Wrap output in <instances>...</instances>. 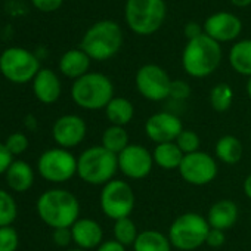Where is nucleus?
<instances>
[{"label": "nucleus", "instance_id": "f257e3e1", "mask_svg": "<svg viewBox=\"0 0 251 251\" xmlns=\"http://www.w3.org/2000/svg\"><path fill=\"white\" fill-rule=\"evenodd\" d=\"M37 214L52 229L71 227L80 219V202L77 197L61 188L43 192L36 204Z\"/></svg>", "mask_w": 251, "mask_h": 251}, {"label": "nucleus", "instance_id": "f03ea898", "mask_svg": "<svg viewBox=\"0 0 251 251\" xmlns=\"http://www.w3.org/2000/svg\"><path fill=\"white\" fill-rule=\"evenodd\" d=\"M222 62V46L207 34L188 40L182 52V67L192 78L211 75Z\"/></svg>", "mask_w": 251, "mask_h": 251}, {"label": "nucleus", "instance_id": "7ed1b4c3", "mask_svg": "<svg viewBox=\"0 0 251 251\" xmlns=\"http://www.w3.org/2000/svg\"><path fill=\"white\" fill-rule=\"evenodd\" d=\"M118 173V157L102 145L84 150L77 158V176L87 185L103 186Z\"/></svg>", "mask_w": 251, "mask_h": 251}, {"label": "nucleus", "instance_id": "20e7f679", "mask_svg": "<svg viewBox=\"0 0 251 251\" xmlns=\"http://www.w3.org/2000/svg\"><path fill=\"white\" fill-rule=\"evenodd\" d=\"M123 45L121 27L111 20L93 24L83 36L80 49L93 61H106L115 56Z\"/></svg>", "mask_w": 251, "mask_h": 251}, {"label": "nucleus", "instance_id": "39448f33", "mask_svg": "<svg viewBox=\"0 0 251 251\" xmlns=\"http://www.w3.org/2000/svg\"><path fill=\"white\" fill-rule=\"evenodd\" d=\"M71 98L77 106L86 111L105 109L114 98V84L111 78L102 73H87L74 80Z\"/></svg>", "mask_w": 251, "mask_h": 251}, {"label": "nucleus", "instance_id": "423d86ee", "mask_svg": "<svg viewBox=\"0 0 251 251\" xmlns=\"http://www.w3.org/2000/svg\"><path fill=\"white\" fill-rule=\"evenodd\" d=\"M210 230L207 217L197 211H186L177 216L169 227V239L172 247L179 251H195L205 245Z\"/></svg>", "mask_w": 251, "mask_h": 251}, {"label": "nucleus", "instance_id": "0eeeda50", "mask_svg": "<svg viewBox=\"0 0 251 251\" xmlns=\"http://www.w3.org/2000/svg\"><path fill=\"white\" fill-rule=\"evenodd\" d=\"M167 15L164 0H127L124 18L129 28L138 36H151L157 33Z\"/></svg>", "mask_w": 251, "mask_h": 251}, {"label": "nucleus", "instance_id": "6e6552de", "mask_svg": "<svg viewBox=\"0 0 251 251\" xmlns=\"http://www.w3.org/2000/svg\"><path fill=\"white\" fill-rule=\"evenodd\" d=\"M99 205L105 217L114 222L130 217L136 205V197L132 185L124 179H112L102 186Z\"/></svg>", "mask_w": 251, "mask_h": 251}, {"label": "nucleus", "instance_id": "1a4fd4ad", "mask_svg": "<svg viewBox=\"0 0 251 251\" xmlns=\"http://www.w3.org/2000/svg\"><path fill=\"white\" fill-rule=\"evenodd\" d=\"M40 70L37 56L24 48H9L0 55V73L12 83H28Z\"/></svg>", "mask_w": 251, "mask_h": 251}, {"label": "nucleus", "instance_id": "9d476101", "mask_svg": "<svg viewBox=\"0 0 251 251\" xmlns=\"http://www.w3.org/2000/svg\"><path fill=\"white\" fill-rule=\"evenodd\" d=\"M39 175L52 183H64L77 175V158L64 148H50L45 151L37 161Z\"/></svg>", "mask_w": 251, "mask_h": 251}, {"label": "nucleus", "instance_id": "9b49d317", "mask_svg": "<svg viewBox=\"0 0 251 251\" xmlns=\"http://www.w3.org/2000/svg\"><path fill=\"white\" fill-rule=\"evenodd\" d=\"M135 84L141 96L151 102H163L170 98L172 78L167 71L157 64L142 65L135 77Z\"/></svg>", "mask_w": 251, "mask_h": 251}, {"label": "nucleus", "instance_id": "f8f14e48", "mask_svg": "<svg viewBox=\"0 0 251 251\" xmlns=\"http://www.w3.org/2000/svg\"><path fill=\"white\" fill-rule=\"evenodd\" d=\"M219 173V164L214 155L205 151L186 154L179 166L180 177L192 186H205L211 183Z\"/></svg>", "mask_w": 251, "mask_h": 251}, {"label": "nucleus", "instance_id": "ddd939ff", "mask_svg": "<svg viewBox=\"0 0 251 251\" xmlns=\"http://www.w3.org/2000/svg\"><path fill=\"white\" fill-rule=\"evenodd\" d=\"M118 172L130 180H142L148 177L154 169L152 151L141 144H130L118 155Z\"/></svg>", "mask_w": 251, "mask_h": 251}, {"label": "nucleus", "instance_id": "4468645a", "mask_svg": "<svg viewBox=\"0 0 251 251\" xmlns=\"http://www.w3.org/2000/svg\"><path fill=\"white\" fill-rule=\"evenodd\" d=\"M144 130L147 138L158 145L175 142L177 136L183 132V124L177 114L172 111H158L147 118Z\"/></svg>", "mask_w": 251, "mask_h": 251}, {"label": "nucleus", "instance_id": "2eb2a0df", "mask_svg": "<svg viewBox=\"0 0 251 251\" xmlns=\"http://www.w3.org/2000/svg\"><path fill=\"white\" fill-rule=\"evenodd\" d=\"M87 135V124L77 114H65L56 118L52 127V138L59 148L71 150L78 147Z\"/></svg>", "mask_w": 251, "mask_h": 251}, {"label": "nucleus", "instance_id": "dca6fc26", "mask_svg": "<svg viewBox=\"0 0 251 251\" xmlns=\"http://www.w3.org/2000/svg\"><path fill=\"white\" fill-rule=\"evenodd\" d=\"M202 30L204 34L217 43L233 42L242 31V23L236 15L230 12H216L205 20Z\"/></svg>", "mask_w": 251, "mask_h": 251}, {"label": "nucleus", "instance_id": "f3484780", "mask_svg": "<svg viewBox=\"0 0 251 251\" xmlns=\"http://www.w3.org/2000/svg\"><path fill=\"white\" fill-rule=\"evenodd\" d=\"M73 242L77 245V248L81 250H96L105 239H103V229L99 222L89 219V217H80L73 226Z\"/></svg>", "mask_w": 251, "mask_h": 251}, {"label": "nucleus", "instance_id": "a211bd4d", "mask_svg": "<svg viewBox=\"0 0 251 251\" xmlns=\"http://www.w3.org/2000/svg\"><path fill=\"white\" fill-rule=\"evenodd\" d=\"M205 217L211 229H220L226 232L236 225L239 219V208L233 200L223 198L211 204Z\"/></svg>", "mask_w": 251, "mask_h": 251}, {"label": "nucleus", "instance_id": "6ab92c4d", "mask_svg": "<svg viewBox=\"0 0 251 251\" xmlns=\"http://www.w3.org/2000/svg\"><path fill=\"white\" fill-rule=\"evenodd\" d=\"M33 92L39 102L50 105L55 103L62 92L61 80L55 71L49 68H42L33 80Z\"/></svg>", "mask_w": 251, "mask_h": 251}, {"label": "nucleus", "instance_id": "aec40b11", "mask_svg": "<svg viewBox=\"0 0 251 251\" xmlns=\"http://www.w3.org/2000/svg\"><path fill=\"white\" fill-rule=\"evenodd\" d=\"M90 58L81 49H70L59 59V70L68 78H80L89 73Z\"/></svg>", "mask_w": 251, "mask_h": 251}, {"label": "nucleus", "instance_id": "412c9836", "mask_svg": "<svg viewBox=\"0 0 251 251\" xmlns=\"http://www.w3.org/2000/svg\"><path fill=\"white\" fill-rule=\"evenodd\" d=\"M8 186L15 192H27L34 185V170L23 160H14L8 172L5 173Z\"/></svg>", "mask_w": 251, "mask_h": 251}, {"label": "nucleus", "instance_id": "4be33fe9", "mask_svg": "<svg viewBox=\"0 0 251 251\" xmlns=\"http://www.w3.org/2000/svg\"><path fill=\"white\" fill-rule=\"evenodd\" d=\"M244 147L241 139L233 135H225L214 144V158L223 164L233 166L242 160Z\"/></svg>", "mask_w": 251, "mask_h": 251}, {"label": "nucleus", "instance_id": "5701e85b", "mask_svg": "<svg viewBox=\"0 0 251 251\" xmlns=\"http://www.w3.org/2000/svg\"><path fill=\"white\" fill-rule=\"evenodd\" d=\"M103 111L109 124L121 127H126L135 117V105L124 96H114Z\"/></svg>", "mask_w": 251, "mask_h": 251}, {"label": "nucleus", "instance_id": "b1692460", "mask_svg": "<svg viewBox=\"0 0 251 251\" xmlns=\"http://www.w3.org/2000/svg\"><path fill=\"white\" fill-rule=\"evenodd\" d=\"M183 157H185V154L179 150L176 142L158 144L152 150L154 164L157 167H160L161 170H167V172L179 170V166H180Z\"/></svg>", "mask_w": 251, "mask_h": 251}, {"label": "nucleus", "instance_id": "393cba45", "mask_svg": "<svg viewBox=\"0 0 251 251\" xmlns=\"http://www.w3.org/2000/svg\"><path fill=\"white\" fill-rule=\"evenodd\" d=\"M132 247L133 251H172L173 250L169 236L155 229H147L139 232Z\"/></svg>", "mask_w": 251, "mask_h": 251}, {"label": "nucleus", "instance_id": "a878e982", "mask_svg": "<svg viewBox=\"0 0 251 251\" xmlns=\"http://www.w3.org/2000/svg\"><path fill=\"white\" fill-rule=\"evenodd\" d=\"M229 64L235 73L251 77V39L239 40L230 48Z\"/></svg>", "mask_w": 251, "mask_h": 251}, {"label": "nucleus", "instance_id": "bb28decb", "mask_svg": "<svg viewBox=\"0 0 251 251\" xmlns=\"http://www.w3.org/2000/svg\"><path fill=\"white\" fill-rule=\"evenodd\" d=\"M100 145L105 150L111 151L112 154L118 155L123 150H126L130 145V138H129L127 129L121 127V126L109 124L108 127L102 132Z\"/></svg>", "mask_w": 251, "mask_h": 251}, {"label": "nucleus", "instance_id": "cd10ccee", "mask_svg": "<svg viewBox=\"0 0 251 251\" xmlns=\"http://www.w3.org/2000/svg\"><path fill=\"white\" fill-rule=\"evenodd\" d=\"M138 235H139V230H138V226H136V223L133 222L132 217H124V219H120V220L114 222L112 236H114L115 241H118L124 247L133 245Z\"/></svg>", "mask_w": 251, "mask_h": 251}, {"label": "nucleus", "instance_id": "c85d7f7f", "mask_svg": "<svg viewBox=\"0 0 251 251\" xmlns=\"http://www.w3.org/2000/svg\"><path fill=\"white\" fill-rule=\"evenodd\" d=\"M208 99L216 112H226L233 103V90L227 83H217L211 87Z\"/></svg>", "mask_w": 251, "mask_h": 251}, {"label": "nucleus", "instance_id": "c756f323", "mask_svg": "<svg viewBox=\"0 0 251 251\" xmlns=\"http://www.w3.org/2000/svg\"><path fill=\"white\" fill-rule=\"evenodd\" d=\"M18 214V205L14 200V197L5 191L0 189V227L11 226Z\"/></svg>", "mask_w": 251, "mask_h": 251}, {"label": "nucleus", "instance_id": "7c9ffc66", "mask_svg": "<svg viewBox=\"0 0 251 251\" xmlns=\"http://www.w3.org/2000/svg\"><path fill=\"white\" fill-rule=\"evenodd\" d=\"M175 142L185 155L200 151V147H201V139H200L198 133L194 130H189V129H183V132L177 136V139Z\"/></svg>", "mask_w": 251, "mask_h": 251}, {"label": "nucleus", "instance_id": "2f4dec72", "mask_svg": "<svg viewBox=\"0 0 251 251\" xmlns=\"http://www.w3.org/2000/svg\"><path fill=\"white\" fill-rule=\"evenodd\" d=\"M20 247V235L12 226L0 227V251H17Z\"/></svg>", "mask_w": 251, "mask_h": 251}, {"label": "nucleus", "instance_id": "473e14b6", "mask_svg": "<svg viewBox=\"0 0 251 251\" xmlns=\"http://www.w3.org/2000/svg\"><path fill=\"white\" fill-rule=\"evenodd\" d=\"M5 145L9 150V152L15 157V155H20V154L27 151V148H28V138L24 133H21V132H15V133L9 135L6 138Z\"/></svg>", "mask_w": 251, "mask_h": 251}, {"label": "nucleus", "instance_id": "72a5a7b5", "mask_svg": "<svg viewBox=\"0 0 251 251\" xmlns=\"http://www.w3.org/2000/svg\"><path fill=\"white\" fill-rule=\"evenodd\" d=\"M192 93V89L189 86L188 81L185 80H172V86H170V98L175 102H185L186 99H189Z\"/></svg>", "mask_w": 251, "mask_h": 251}, {"label": "nucleus", "instance_id": "f704fd0d", "mask_svg": "<svg viewBox=\"0 0 251 251\" xmlns=\"http://www.w3.org/2000/svg\"><path fill=\"white\" fill-rule=\"evenodd\" d=\"M52 241L55 245L61 248H67L73 242V233L71 227H59V229H52Z\"/></svg>", "mask_w": 251, "mask_h": 251}, {"label": "nucleus", "instance_id": "c9c22d12", "mask_svg": "<svg viewBox=\"0 0 251 251\" xmlns=\"http://www.w3.org/2000/svg\"><path fill=\"white\" fill-rule=\"evenodd\" d=\"M225 242H226V232L220 230V229L210 227L207 239H205V245H208L211 248H220V247H223Z\"/></svg>", "mask_w": 251, "mask_h": 251}, {"label": "nucleus", "instance_id": "e433bc0d", "mask_svg": "<svg viewBox=\"0 0 251 251\" xmlns=\"http://www.w3.org/2000/svg\"><path fill=\"white\" fill-rule=\"evenodd\" d=\"M12 163H14V155L9 152L5 142H0V175H5Z\"/></svg>", "mask_w": 251, "mask_h": 251}, {"label": "nucleus", "instance_id": "4c0bfd02", "mask_svg": "<svg viewBox=\"0 0 251 251\" xmlns=\"http://www.w3.org/2000/svg\"><path fill=\"white\" fill-rule=\"evenodd\" d=\"M31 2L42 12H55L62 6L64 0H31Z\"/></svg>", "mask_w": 251, "mask_h": 251}, {"label": "nucleus", "instance_id": "58836bf2", "mask_svg": "<svg viewBox=\"0 0 251 251\" xmlns=\"http://www.w3.org/2000/svg\"><path fill=\"white\" fill-rule=\"evenodd\" d=\"M126 248L127 247H124L123 244H120L112 238V239H105L95 251H127Z\"/></svg>", "mask_w": 251, "mask_h": 251}, {"label": "nucleus", "instance_id": "ea45409f", "mask_svg": "<svg viewBox=\"0 0 251 251\" xmlns=\"http://www.w3.org/2000/svg\"><path fill=\"white\" fill-rule=\"evenodd\" d=\"M202 34H204V30H202V27L200 24H197V23H188L185 25V36H186L188 40H194V39H197V37H200Z\"/></svg>", "mask_w": 251, "mask_h": 251}, {"label": "nucleus", "instance_id": "a19ab883", "mask_svg": "<svg viewBox=\"0 0 251 251\" xmlns=\"http://www.w3.org/2000/svg\"><path fill=\"white\" fill-rule=\"evenodd\" d=\"M242 191H244V195L251 200V173L244 179V183H242Z\"/></svg>", "mask_w": 251, "mask_h": 251}, {"label": "nucleus", "instance_id": "79ce46f5", "mask_svg": "<svg viewBox=\"0 0 251 251\" xmlns=\"http://www.w3.org/2000/svg\"><path fill=\"white\" fill-rule=\"evenodd\" d=\"M230 3L238 8H247L251 5V0H230Z\"/></svg>", "mask_w": 251, "mask_h": 251}, {"label": "nucleus", "instance_id": "37998d69", "mask_svg": "<svg viewBox=\"0 0 251 251\" xmlns=\"http://www.w3.org/2000/svg\"><path fill=\"white\" fill-rule=\"evenodd\" d=\"M245 92H247V96H248V98H250V100H251V77H248V80H247Z\"/></svg>", "mask_w": 251, "mask_h": 251}, {"label": "nucleus", "instance_id": "c03bdc74", "mask_svg": "<svg viewBox=\"0 0 251 251\" xmlns=\"http://www.w3.org/2000/svg\"><path fill=\"white\" fill-rule=\"evenodd\" d=\"M65 251H87V250H81V248H74V250H65Z\"/></svg>", "mask_w": 251, "mask_h": 251}, {"label": "nucleus", "instance_id": "a18cd8bd", "mask_svg": "<svg viewBox=\"0 0 251 251\" xmlns=\"http://www.w3.org/2000/svg\"><path fill=\"white\" fill-rule=\"evenodd\" d=\"M250 222H251V214H250Z\"/></svg>", "mask_w": 251, "mask_h": 251}, {"label": "nucleus", "instance_id": "49530a36", "mask_svg": "<svg viewBox=\"0 0 251 251\" xmlns=\"http://www.w3.org/2000/svg\"><path fill=\"white\" fill-rule=\"evenodd\" d=\"M250 136H251V133H250Z\"/></svg>", "mask_w": 251, "mask_h": 251}]
</instances>
